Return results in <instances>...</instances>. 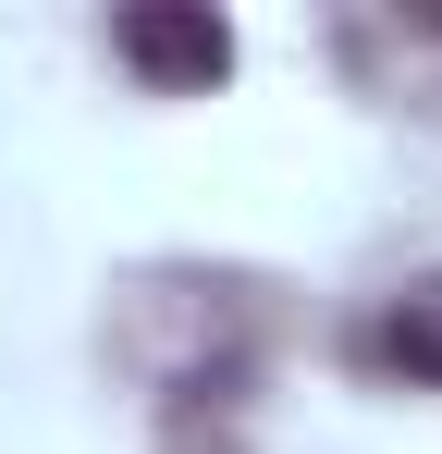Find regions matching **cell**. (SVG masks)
Listing matches in <instances>:
<instances>
[{
  "mask_svg": "<svg viewBox=\"0 0 442 454\" xmlns=\"http://www.w3.org/2000/svg\"><path fill=\"white\" fill-rule=\"evenodd\" d=\"M111 50H123V74L172 86V98H209L233 74V25H221L209 0H136L123 25H111Z\"/></svg>",
  "mask_w": 442,
  "mask_h": 454,
  "instance_id": "obj_1",
  "label": "cell"
},
{
  "mask_svg": "<svg viewBox=\"0 0 442 454\" xmlns=\"http://www.w3.org/2000/svg\"><path fill=\"white\" fill-rule=\"evenodd\" d=\"M381 356H393L406 380H442V270H430V283H406V295L381 307Z\"/></svg>",
  "mask_w": 442,
  "mask_h": 454,
  "instance_id": "obj_2",
  "label": "cell"
}]
</instances>
